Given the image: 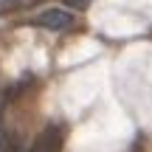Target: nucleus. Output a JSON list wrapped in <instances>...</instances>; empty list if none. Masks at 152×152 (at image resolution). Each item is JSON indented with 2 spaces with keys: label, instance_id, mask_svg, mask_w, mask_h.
Returning <instances> with one entry per match:
<instances>
[{
  "label": "nucleus",
  "instance_id": "2",
  "mask_svg": "<svg viewBox=\"0 0 152 152\" xmlns=\"http://www.w3.org/2000/svg\"><path fill=\"white\" fill-rule=\"evenodd\" d=\"M73 23H76V17L68 9H45L34 17V26L48 28V31H68Z\"/></svg>",
  "mask_w": 152,
  "mask_h": 152
},
{
  "label": "nucleus",
  "instance_id": "1",
  "mask_svg": "<svg viewBox=\"0 0 152 152\" xmlns=\"http://www.w3.org/2000/svg\"><path fill=\"white\" fill-rule=\"evenodd\" d=\"M62 144H65V127L62 124H48L34 138L28 152H62Z\"/></svg>",
  "mask_w": 152,
  "mask_h": 152
},
{
  "label": "nucleus",
  "instance_id": "3",
  "mask_svg": "<svg viewBox=\"0 0 152 152\" xmlns=\"http://www.w3.org/2000/svg\"><path fill=\"white\" fill-rule=\"evenodd\" d=\"M68 6H71V9H87V6L93 3V0H65Z\"/></svg>",
  "mask_w": 152,
  "mask_h": 152
}]
</instances>
